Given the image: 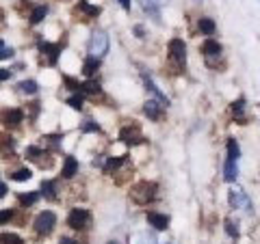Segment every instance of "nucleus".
Wrapping results in <instances>:
<instances>
[{"instance_id":"nucleus-3","label":"nucleus","mask_w":260,"mask_h":244,"mask_svg":"<svg viewBox=\"0 0 260 244\" xmlns=\"http://www.w3.org/2000/svg\"><path fill=\"white\" fill-rule=\"evenodd\" d=\"M109 48H111V42H109L107 32L104 30H93L91 39H89V54L95 56V59H102V56L109 54Z\"/></svg>"},{"instance_id":"nucleus-14","label":"nucleus","mask_w":260,"mask_h":244,"mask_svg":"<svg viewBox=\"0 0 260 244\" xmlns=\"http://www.w3.org/2000/svg\"><path fill=\"white\" fill-rule=\"evenodd\" d=\"M228 201H230V206L234 208V210H239L241 206H245L247 208V212H251V201H249V197L243 190H230V194H228Z\"/></svg>"},{"instance_id":"nucleus-5","label":"nucleus","mask_w":260,"mask_h":244,"mask_svg":"<svg viewBox=\"0 0 260 244\" xmlns=\"http://www.w3.org/2000/svg\"><path fill=\"white\" fill-rule=\"evenodd\" d=\"M56 227V214L50 212V210H44V212H39L35 216V221H32V229H35L37 235H50L52 229Z\"/></svg>"},{"instance_id":"nucleus-33","label":"nucleus","mask_w":260,"mask_h":244,"mask_svg":"<svg viewBox=\"0 0 260 244\" xmlns=\"http://www.w3.org/2000/svg\"><path fill=\"white\" fill-rule=\"evenodd\" d=\"M225 233L230 235V238H234V240L239 238V225H237V221H232V218H225Z\"/></svg>"},{"instance_id":"nucleus-28","label":"nucleus","mask_w":260,"mask_h":244,"mask_svg":"<svg viewBox=\"0 0 260 244\" xmlns=\"http://www.w3.org/2000/svg\"><path fill=\"white\" fill-rule=\"evenodd\" d=\"M18 91L24 93V95H35L39 91V85L35 83V80H22V83L18 85Z\"/></svg>"},{"instance_id":"nucleus-31","label":"nucleus","mask_w":260,"mask_h":244,"mask_svg":"<svg viewBox=\"0 0 260 244\" xmlns=\"http://www.w3.org/2000/svg\"><path fill=\"white\" fill-rule=\"evenodd\" d=\"M0 244H24V238L18 233H11V231H3L0 233Z\"/></svg>"},{"instance_id":"nucleus-44","label":"nucleus","mask_w":260,"mask_h":244,"mask_svg":"<svg viewBox=\"0 0 260 244\" xmlns=\"http://www.w3.org/2000/svg\"><path fill=\"white\" fill-rule=\"evenodd\" d=\"M107 244H121V242H117V240H109Z\"/></svg>"},{"instance_id":"nucleus-8","label":"nucleus","mask_w":260,"mask_h":244,"mask_svg":"<svg viewBox=\"0 0 260 244\" xmlns=\"http://www.w3.org/2000/svg\"><path fill=\"white\" fill-rule=\"evenodd\" d=\"M24 158L30 160V162H37V165L44 167V169H48L52 165V156H50V153L44 151L42 147H35V145H28L26 151H24Z\"/></svg>"},{"instance_id":"nucleus-23","label":"nucleus","mask_w":260,"mask_h":244,"mask_svg":"<svg viewBox=\"0 0 260 244\" xmlns=\"http://www.w3.org/2000/svg\"><path fill=\"white\" fill-rule=\"evenodd\" d=\"M39 197H42V192L30 190V192H20V194H18V201H20L22 208H32V206H35V203L39 201Z\"/></svg>"},{"instance_id":"nucleus-1","label":"nucleus","mask_w":260,"mask_h":244,"mask_svg":"<svg viewBox=\"0 0 260 244\" xmlns=\"http://www.w3.org/2000/svg\"><path fill=\"white\" fill-rule=\"evenodd\" d=\"M156 192H158V184L156 182L141 180V182H137L133 188H130V197H133L135 203H139V206H148L150 201L156 199Z\"/></svg>"},{"instance_id":"nucleus-40","label":"nucleus","mask_w":260,"mask_h":244,"mask_svg":"<svg viewBox=\"0 0 260 244\" xmlns=\"http://www.w3.org/2000/svg\"><path fill=\"white\" fill-rule=\"evenodd\" d=\"M133 30H135V35L139 37V39H145V28H143V26H139V24H137V26H135Z\"/></svg>"},{"instance_id":"nucleus-39","label":"nucleus","mask_w":260,"mask_h":244,"mask_svg":"<svg viewBox=\"0 0 260 244\" xmlns=\"http://www.w3.org/2000/svg\"><path fill=\"white\" fill-rule=\"evenodd\" d=\"M59 244H80V242L74 240V238H68V235H61V238H59Z\"/></svg>"},{"instance_id":"nucleus-19","label":"nucleus","mask_w":260,"mask_h":244,"mask_svg":"<svg viewBox=\"0 0 260 244\" xmlns=\"http://www.w3.org/2000/svg\"><path fill=\"white\" fill-rule=\"evenodd\" d=\"M78 173V160L74 156H68L63 160V169H61V175L65 177V180H72Z\"/></svg>"},{"instance_id":"nucleus-17","label":"nucleus","mask_w":260,"mask_h":244,"mask_svg":"<svg viewBox=\"0 0 260 244\" xmlns=\"http://www.w3.org/2000/svg\"><path fill=\"white\" fill-rule=\"evenodd\" d=\"M98 69H100V59H95V56L89 54L87 59L83 61V76L87 80H91L95 74H98Z\"/></svg>"},{"instance_id":"nucleus-47","label":"nucleus","mask_w":260,"mask_h":244,"mask_svg":"<svg viewBox=\"0 0 260 244\" xmlns=\"http://www.w3.org/2000/svg\"><path fill=\"white\" fill-rule=\"evenodd\" d=\"M195 3H202V0H195Z\"/></svg>"},{"instance_id":"nucleus-34","label":"nucleus","mask_w":260,"mask_h":244,"mask_svg":"<svg viewBox=\"0 0 260 244\" xmlns=\"http://www.w3.org/2000/svg\"><path fill=\"white\" fill-rule=\"evenodd\" d=\"M13 218H15V210H11V208H3V210H0V225L11 223Z\"/></svg>"},{"instance_id":"nucleus-10","label":"nucleus","mask_w":260,"mask_h":244,"mask_svg":"<svg viewBox=\"0 0 260 244\" xmlns=\"http://www.w3.org/2000/svg\"><path fill=\"white\" fill-rule=\"evenodd\" d=\"M39 52H42L48 65H56V61H59V56H61V44L39 42Z\"/></svg>"},{"instance_id":"nucleus-18","label":"nucleus","mask_w":260,"mask_h":244,"mask_svg":"<svg viewBox=\"0 0 260 244\" xmlns=\"http://www.w3.org/2000/svg\"><path fill=\"white\" fill-rule=\"evenodd\" d=\"M76 11H78V13H83L87 20H95L98 15H100L102 9H100L98 5H89V3H85V0H80V3L76 5Z\"/></svg>"},{"instance_id":"nucleus-30","label":"nucleus","mask_w":260,"mask_h":244,"mask_svg":"<svg viewBox=\"0 0 260 244\" xmlns=\"http://www.w3.org/2000/svg\"><path fill=\"white\" fill-rule=\"evenodd\" d=\"M228 158L230 160H239L241 158V147L237 138H228Z\"/></svg>"},{"instance_id":"nucleus-11","label":"nucleus","mask_w":260,"mask_h":244,"mask_svg":"<svg viewBox=\"0 0 260 244\" xmlns=\"http://www.w3.org/2000/svg\"><path fill=\"white\" fill-rule=\"evenodd\" d=\"M145 221H148L150 227H154L156 231L169 229V216L167 214H160V212H154V210H148V212H145Z\"/></svg>"},{"instance_id":"nucleus-21","label":"nucleus","mask_w":260,"mask_h":244,"mask_svg":"<svg viewBox=\"0 0 260 244\" xmlns=\"http://www.w3.org/2000/svg\"><path fill=\"white\" fill-rule=\"evenodd\" d=\"M198 28L202 35H206V37H213L215 32H217V24L213 18H200L198 20Z\"/></svg>"},{"instance_id":"nucleus-13","label":"nucleus","mask_w":260,"mask_h":244,"mask_svg":"<svg viewBox=\"0 0 260 244\" xmlns=\"http://www.w3.org/2000/svg\"><path fill=\"white\" fill-rule=\"evenodd\" d=\"M143 85H145V89H148V91L154 95V100H156V102H160L162 106H169V97H167L165 93L160 91V89H158V85L154 83V80H152L148 74H143Z\"/></svg>"},{"instance_id":"nucleus-24","label":"nucleus","mask_w":260,"mask_h":244,"mask_svg":"<svg viewBox=\"0 0 260 244\" xmlns=\"http://www.w3.org/2000/svg\"><path fill=\"white\" fill-rule=\"evenodd\" d=\"M42 194L46 199L54 201L56 197H59V188H56V182L54 180H44L42 182Z\"/></svg>"},{"instance_id":"nucleus-12","label":"nucleus","mask_w":260,"mask_h":244,"mask_svg":"<svg viewBox=\"0 0 260 244\" xmlns=\"http://www.w3.org/2000/svg\"><path fill=\"white\" fill-rule=\"evenodd\" d=\"M245 108H247V102L245 97H239L230 104V110H232V117L234 121H239L241 126H247V115H245Z\"/></svg>"},{"instance_id":"nucleus-38","label":"nucleus","mask_w":260,"mask_h":244,"mask_svg":"<svg viewBox=\"0 0 260 244\" xmlns=\"http://www.w3.org/2000/svg\"><path fill=\"white\" fill-rule=\"evenodd\" d=\"M26 106H28V110H30V117H32V119H35V117H37V112L42 110V108H39V106H42L39 102H30V104H26Z\"/></svg>"},{"instance_id":"nucleus-45","label":"nucleus","mask_w":260,"mask_h":244,"mask_svg":"<svg viewBox=\"0 0 260 244\" xmlns=\"http://www.w3.org/2000/svg\"><path fill=\"white\" fill-rule=\"evenodd\" d=\"M3 48H5V44H3V39H0V50H3Z\"/></svg>"},{"instance_id":"nucleus-20","label":"nucleus","mask_w":260,"mask_h":244,"mask_svg":"<svg viewBox=\"0 0 260 244\" xmlns=\"http://www.w3.org/2000/svg\"><path fill=\"white\" fill-rule=\"evenodd\" d=\"M126 158L128 156H111V158H104V165H102V171L104 173H111V171H117L119 167L126 165Z\"/></svg>"},{"instance_id":"nucleus-25","label":"nucleus","mask_w":260,"mask_h":244,"mask_svg":"<svg viewBox=\"0 0 260 244\" xmlns=\"http://www.w3.org/2000/svg\"><path fill=\"white\" fill-rule=\"evenodd\" d=\"M80 91L91 95V97H100L102 95V87H100V83H95V80L91 78V80H85L83 87H80Z\"/></svg>"},{"instance_id":"nucleus-42","label":"nucleus","mask_w":260,"mask_h":244,"mask_svg":"<svg viewBox=\"0 0 260 244\" xmlns=\"http://www.w3.org/2000/svg\"><path fill=\"white\" fill-rule=\"evenodd\" d=\"M117 3L121 5V9H126V11H130V7H133V0H117Z\"/></svg>"},{"instance_id":"nucleus-29","label":"nucleus","mask_w":260,"mask_h":244,"mask_svg":"<svg viewBox=\"0 0 260 244\" xmlns=\"http://www.w3.org/2000/svg\"><path fill=\"white\" fill-rule=\"evenodd\" d=\"M143 3V11L148 13V15H152L156 22H160V11H158V7H156V3L154 0H141Z\"/></svg>"},{"instance_id":"nucleus-9","label":"nucleus","mask_w":260,"mask_h":244,"mask_svg":"<svg viewBox=\"0 0 260 244\" xmlns=\"http://www.w3.org/2000/svg\"><path fill=\"white\" fill-rule=\"evenodd\" d=\"M24 121V110L22 108H5L0 115V124L5 128H20Z\"/></svg>"},{"instance_id":"nucleus-22","label":"nucleus","mask_w":260,"mask_h":244,"mask_svg":"<svg viewBox=\"0 0 260 244\" xmlns=\"http://www.w3.org/2000/svg\"><path fill=\"white\" fill-rule=\"evenodd\" d=\"M237 177H239V165H237V160L228 158L225 165H223V180L225 182H234Z\"/></svg>"},{"instance_id":"nucleus-43","label":"nucleus","mask_w":260,"mask_h":244,"mask_svg":"<svg viewBox=\"0 0 260 244\" xmlns=\"http://www.w3.org/2000/svg\"><path fill=\"white\" fill-rule=\"evenodd\" d=\"M7 192H9V188H7V184H0V199L7 197Z\"/></svg>"},{"instance_id":"nucleus-36","label":"nucleus","mask_w":260,"mask_h":244,"mask_svg":"<svg viewBox=\"0 0 260 244\" xmlns=\"http://www.w3.org/2000/svg\"><path fill=\"white\" fill-rule=\"evenodd\" d=\"M80 130H83V132H100V126L87 119V121H83V126H80Z\"/></svg>"},{"instance_id":"nucleus-35","label":"nucleus","mask_w":260,"mask_h":244,"mask_svg":"<svg viewBox=\"0 0 260 244\" xmlns=\"http://www.w3.org/2000/svg\"><path fill=\"white\" fill-rule=\"evenodd\" d=\"M63 83H65V87H68L70 91H74V93H78L80 87H83V83H78V80H74L72 76H63Z\"/></svg>"},{"instance_id":"nucleus-15","label":"nucleus","mask_w":260,"mask_h":244,"mask_svg":"<svg viewBox=\"0 0 260 244\" xmlns=\"http://www.w3.org/2000/svg\"><path fill=\"white\" fill-rule=\"evenodd\" d=\"M162 110H165V106H162L160 102L156 100H148L143 104V112H145V117L152 119V121H158L162 117Z\"/></svg>"},{"instance_id":"nucleus-41","label":"nucleus","mask_w":260,"mask_h":244,"mask_svg":"<svg viewBox=\"0 0 260 244\" xmlns=\"http://www.w3.org/2000/svg\"><path fill=\"white\" fill-rule=\"evenodd\" d=\"M9 78H11V71L0 67V83H5V80H9Z\"/></svg>"},{"instance_id":"nucleus-26","label":"nucleus","mask_w":260,"mask_h":244,"mask_svg":"<svg viewBox=\"0 0 260 244\" xmlns=\"http://www.w3.org/2000/svg\"><path fill=\"white\" fill-rule=\"evenodd\" d=\"M46 15H48V7L46 5H37L35 9L30 11V18H28V22L35 26V24H42L44 20H46Z\"/></svg>"},{"instance_id":"nucleus-6","label":"nucleus","mask_w":260,"mask_h":244,"mask_svg":"<svg viewBox=\"0 0 260 244\" xmlns=\"http://www.w3.org/2000/svg\"><path fill=\"white\" fill-rule=\"evenodd\" d=\"M202 54H204V61L210 69H215L217 67V59H221V54H223V48L221 44L217 42V39L213 37H208L204 44H202Z\"/></svg>"},{"instance_id":"nucleus-32","label":"nucleus","mask_w":260,"mask_h":244,"mask_svg":"<svg viewBox=\"0 0 260 244\" xmlns=\"http://www.w3.org/2000/svg\"><path fill=\"white\" fill-rule=\"evenodd\" d=\"M68 106L72 108V110H83V104H85V100H83V95H78V93H74V95H70L68 97Z\"/></svg>"},{"instance_id":"nucleus-37","label":"nucleus","mask_w":260,"mask_h":244,"mask_svg":"<svg viewBox=\"0 0 260 244\" xmlns=\"http://www.w3.org/2000/svg\"><path fill=\"white\" fill-rule=\"evenodd\" d=\"M13 54H15V50H13V48H3V50H0V61L13 59Z\"/></svg>"},{"instance_id":"nucleus-16","label":"nucleus","mask_w":260,"mask_h":244,"mask_svg":"<svg viewBox=\"0 0 260 244\" xmlns=\"http://www.w3.org/2000/svg\"><path fill=\"white\" fill-rule=\"evenodd\" d=\"M15 149V138L7 132H0V156L3 158H9Z\"/></svg>"},{"instance_id":"nucleus-27","label":"nucleus","mask_w":260,"mask_h":244,"mask_svg":"<svg viewBox=\"0 0 260 244\" xmlns=\"http://www.w3.org/2000/svg\"><path fill=\"white\" fill-rule=\"evenodd\" d=\"M30 177H32V171L26 169V167L15 169V171H11V173H9V180H13V182H28Z\"/></svg>"},{"instance_id":"nucleus-46","label":"nucleus","mask_w":260,"mask_h":244,"mask_svg":"<svg viewBox=\"0 0 260 244\" xmlns=\"http://www.w3.org/2000/svg\"><path fill=\"white\" fill-rule=\"evenodd\" d=\"M162 3H167V0H158V5H162Z\"/></svg>"},{"instance_id":"nucleus-7","label":"nucleus","mask_w":260,"mask_h":244,"mask_svg":"<svg viewBox=\"0 0 260 244\" xmlns=\"http://www.w3.org/2000/svg\"><path fill=\"white\" fill-rule=\"evenodd\" d=\"M119 141L124 143V145H139V143H143L145 138H143V134H141L139 124H137V121H133L130 126L121 128V130H119Z\"/></svg>"},{"instance_id":"nucleus-2","label":"nucleus","mask_w":260,"mask_h":244,"mask_svg":"<svg viewBox=\"0 0 260 244\" xmlns=\"http://www.w3.org/2000/svg\"><path fill=\"white\" fill-rule=\"evenodd\" d=\"M167 56H169V61H172V65H174L176 69H182L184 65H186V44L182 42L180 37L169 39V44H167Z\"/></svg>"},{"instance_id":"nucleus-4","label":"nucleus","mask_w":260,"mask_h":244,"mask_svg":"<svg viewBox=\"0 0 260 244\" xmlns=\"http://www.w3.org/2000/svg\"><path fill=\"white\" fill-rule=\"evenodd\" d=\"M68 227L74 231H87L91 227V212L87 208H74L68 214Z\"/></svg>"}]
</instances>
